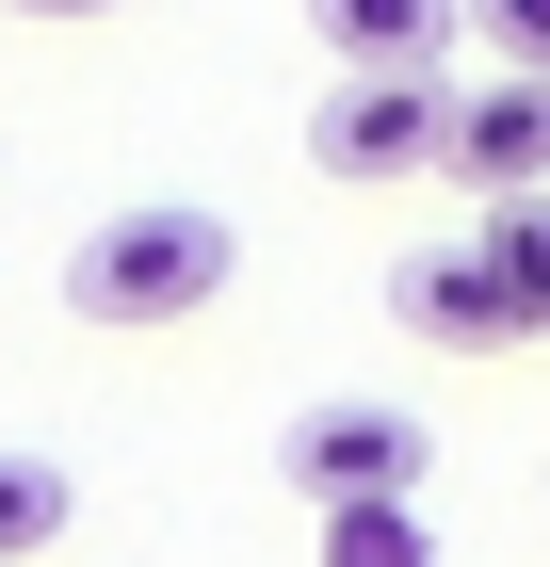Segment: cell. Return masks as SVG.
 <instances>
[{
  "instance_id": "obj_4",
  "label": "cell",
  "mask_w": 550,
  "mask_h": 567,
  "mask_svg": "<svg viewBox=\"0 0 550 567\" xmlns=\"http://www.w3.org/2000/svg\"><path fill=\"white\" fill-rule=\"evenodd\" d=\"M454 195H550V82H454V131H437Z\"/></svg>"
},
{
  "instance_id": "obj_10",
  "label": "cell",
  "mask_w": 550,
  "mask_h": 567,
  "mask_svg": "<svg viewBox=\"0 0 550 567\" xmlns=\"http://www.w3.org/2000/svg\"><path fill=\"white\" fill-rule=\"evenodd\" d=\"M469 33H486L502 82H550V0H469Z\"/></svg>"
},
{
  "instance_id": "obj_11",
  "label": "cell",
  "mask_w": 550,
  "mask_h": 567,
  "mask_svg": "<svg viewBox=\"0 0 550 567\" xmlns=\"http://www.w3.org/2000/svg\"><path fill=\"white\" fill-rule=\"evenodd\" d=\"M0 17H49V33H65V17H114V0H0Z\"/></svg>"
},
{
  "instance_id": "obj_9",
  "label": "cell",
  "mask_w": 550,
  "mask_h": 567,
  "mask_svg": "<svg viewBox=\"0 0 550 567\" xmlns=\"http://www.w3.org/2000/svg\"><path fill=\"white\" fill-rule=\"evenodd\" d=\"M324 567H437L422 503H324Z\"/></svg>"
},
{
  "instance_id": "obj_3",
  "label": "cell",
  "mask_w": 550,
  "mask_h": 567,
  "mask_svg": "<svg viewBox=\"0 0 550 567\" xmlns=\"http://www.w3.org/2000/svg\"><path fill=\"white\" fill-rule=\"evenodd\" d=\"M437 131H454V82H373V65H340V97L308 114V163L388 195V178H437Z\"/></svg>"
},
{
  "instance_id": "obj_7",
  "label": "cell",
  "mask_w": 550,
  "mask_h": 567,
  "mask_svg": "<svg viewBox=\"0 0 550 567\" xmlns=\"http://www.w3.org/2000/svg\"><path fill=\"white\" fill-rule=\"evenodd\" d=\"M486 276H502V308H518V341H550V195H486Z\"/></svg>"
},
{
  "instance_id": "obj_6",
  "label": "cell",
  "mask_w": 550,
  "mask_h": 567,
  "mask_svg": "<svg viewBox=\"0 0 550 567\" xmlns=\"http://www.w3.org/2000/svg\"><path fill=\"white\" fill-rule=\"evenodd\" d=\"M324 65H373V82H454V33L469 0H308Z\"/></svg>"
},
{
  "instance_id": "obj_5",
  "label": "cell",
  "mask_w": 550,
  "mask_h": 567,
  "mask_svg": "<svg viewBox=\"0 0 550 567\" xmlns=\"http://www.w3.org/2000/svg\"><path fill=\"white\" fill-rule=\"evenodd\" d=\"M388 308H405V341H437V357H502L518 341V308H502V276H486V244H405V276H388Z\"/></svg>"
},
{
  "instance_id": "obj_8",
  "label": "cell",
  "mask_w": 550,
  "mask_h": 567,
  "mask_svg": "<svg viewBox=\"0 0 550 567\" xmlns=\"http://www.w3.org/2000/svg\"><path fill=\"white\" fill-rule=\"evenodd\" d=\"M65 519H82V486L49 471V454H0V567H33Z\"/></svg>"
},
{
  "instance_id": "obj_1",
  "label": "cell",
  "mask_w": 550,
  "mask_h": 567,
  "mask_svg": "<svg viewBox=\"0 0 550 567\" xmlns=\"http://www.w3.org/2000/svg\"><path fill=\"white\" fill-rule=\"evenodd\" d=\"M227 276H243V227H227V212H178V195L65 244V308H82V324H195Z\"/></svg>"
},
{
  "instance_id": "obj_2",
  "label": "cell",
  "mask_w": 550,
  "mask_h": 567,
  "mask_svg": "<svg viewBox=\"0 0 550 567\" xmlns=\"http://www.w3.org/2000/svg\"><path fill=\"white\" fill-rule=\"evenodd\" d=\"M276 471H292L308 503H422L437 437H422V405H388V390H324V405H292Z\"/></svg>"
}]
</instances>
